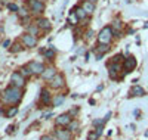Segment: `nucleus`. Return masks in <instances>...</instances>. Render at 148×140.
I'll use <instances>...</instances> for the list:
<instances>
[{
	"label": "nucleus",
	"instance_id": "obj_1",
	"mask_svg": "<svg viewBox=\"0 0 148 140\" xmlns=\"http://www.w3.org/2000/svg\"><path fill=\"white\" fill-rule=\"evenodd\" d=\"M3 102L5 103H10V105H18V102L22 99V90L19 87L15 86H9L6 90L3 92Z\"/></svg>",
	"mask_w": 148,
	"mask_h": 140
},
{
	"label": "nucleus",
	"instance_id": "obj_2",
	"mask_svg": "<svg viewBox=\"0 0 148 140\" xmlns=\"http://www.w3.org/2000/svg\"><path fill=\"white\" fill-rule=\"evenodd\" d=\"M113 28L111 27H104L101 31H99V34H98V40H99V43H102V44H110V41H111V39H113Z\"/></svg>",
	"mask_w": 148,
	"mask_h": 140
},
{
	"label": "nucleus",
	"instance_id": "obj_3",
	"mask_svg": "<svg viewBox=\"0 0 148 140\" xmlns=\"http://www.w3.org/2000/svg\"><path fill=\"white\" fill-rule=\"evenodd\" d=\"M10 83H12V86L22 88L24 86H25V77H22L19 71L18 72H14V74L10 75Z\"/></svg>",
	"mask_w": 148,
	"mask_h": 140
},
{
	"label": "nucleus",
	"instance_id": "obj_4",
	"mask_svg": "<svg viewBox=\"0 0 148 140\" xmlns=\"http://www.w3.org/2000/svg\"><path fill=\"white\" fill-rule=\"evenodd\" d=\"M136 58L133 56H127L125 60H123V69H125V72H130L133 71L135 68H136Z\"/></svg>",
	"mask_w": 148,
	"mask_h": 140
},
{
	"label": "nucleus",
	"instance_id": "obj_5",
	"mask_svg": "<svg viewBox=\"0 0 148 140\" xmlns=\"http://www.w3.org/2000/svg\"><path fill=\"white\" fill-rule=\"evenodd\" d=\"M71 121H73V115H71V113H62V115H59L55 120V124L59 125V127H68V124Z\"/></svg>",
	"mask_w": 148,
	"mask_h": 140
},
{
	"label": "nucleus",
	"instance_id": "obj_6",
	"mask_svg": "<svg viewBox=\"0 0 148 140\" xmlns=\"http://www.w3.org/2000/svg\"><path fill=\"white\" fill-rule=\"evenodd\" d=\"M22 43L25 47H36L37 46V35H33V34H24L22 35Z\"/></svg>",
	"mask_w": 148,
	"mask_h": 140
},
{
	"label": "nucleus",
	"instance_id": "obj_7",
	"mask_svg": "<svg viewBox=\"0 0 148 140\" xmlns=\"http://www.w3.org/2000/svg\"><path fill=\"white\" fill-rule=\"evenodd\" d=\"M28 68L31 69V72H33L34 75H42V74H43V71L46 69V68H45V65H43L42 62H36V60L28 63Z\"/></svg>",
	"mask_w": 148,
	"mask_h": 140
},
{
	"label": "nucleus",
	"instance_id": "obj_8",
	"mask_svg": "<svg viewBox=\"0 0 148 140\" xmlns=\"http://www.w3.org/2000/svg\"><path fill=\"white\" fill-rule=\"evenodd\" d=\"M64 84H65V80H64V77L61 74H56L55 77L49 81V86H51L52 88H62Z\"/></svg>",
	"mask_w": 148,
	"mask_h": 140
},
{
	"label": "nucleus",
	"instance_id": "obj_9",
	"mask_svg": "<svg viewBox=\"0 0 148 140\" xmlns=\"http://www.w3.org/2000/svg\"><path fill=\"white\" fill-rule=\"evenodd\" d=\"M28 6L33 10V14H42V10L45 9L42 0H28Z\"/></svg>",
	"mask_w": 148,
	"mask_h": 140
},
{
	"label": "nucleus",
	"instance_id": "obj_10",
	"mask_svg": "<svg viewBox=\"0 0 148 140\" xmlns=\"http://www.w3.org/2000/svg\"><path fill=\"white\" fill-rule=\"evenodd\" d=\"M55 137L58 140H71V131L67 127H64V128H59L55 131Z\"/></svg>",
	"mask_w": 148,
	"mask_h": 140
},
{
	"label": "nucleus",
	"instance_id": "obj_11",
	"mask_svg": "<svg viewBox=\"0 0 148 140\" xmlns=\"http://www.w3.org/2000/svg\"><path fill=\"white\" fill-rule=\"evenodd\" d=\"M40 102L43 105H51L52 96H51V93H49L47 88H42V92H40Z\"/></svg>",
	"mask_w": 148,
	"mask_h": 140
},
{
	"label": "nucleus",
	"instance_id": "obj_12",
	"mask_svg": "<svg viewBox=\"0 0 148 140\" xmlns=\"http://www.w3.org/2000/svg\"><path fill=\"white\" fill-rule=\"evenodd\" d=\"M37 24V27H39L40 30H43V31H49L52 28V25H51V22H49L47 19H45V18H42V19H39L36 22Z\"/></svg>",
	"mask_w": 148,
	"mask_h": 140
},
{
	"label": "nucleus",
	"instance_id": "obj_13",
	"mask_svg": "<svg viewBox=\"0 0 148 140\" xmlns=\"http://www.w3.org/2000/svg\"><path fill=\"white\" fill-rule=\"evenodd\" d=\"M121 68V65L120 63H116V62H113V65H110V77L111 78H114V80H117V72H119V69Z\"/></svg>",
	"mask_w": 148,
	"mask_h": 140
},
{
	"label": "nucleus",
	"instance_id": "obj_14",
	"mask_svg": "<svg viewBox=\"0 0 148 140\" xmlns=\"http://www.w3.org/2000/svg\"><path fill=\"white\" fill-rule=\"evenodd\" d=\"M55 75H56V71H55L53 68H46V69L43 71V74H42V77H43L45 80H47V81H51Z\"/></svg>",
	"mask_w": 148,
	"mask_h": 140
},
{
	"label": "nucleus",
	"instance_id": "obj_15",
	"mask_svg": "<svg viewBox=\"0 0 148 140\" xmlns=\"http://www.w3.org/2000/svg\"><path fill=\"white\" fill-rule=\"evenodd\" d=\"M130 96H145V90L141 86H133L130 90Z\"/></svg>",
	"mask_w": 148,
	"mask_h": 140
},
{
	"label": "nucleus",
	"instance_id": "obj_16",
	"mask_svg": "<svg viewBox=\"0 0 148 140\" xmlns=\"http://www.w3.org/2000/svg\"><path fill=\"white\" fill-rule=\"evenodd\" d=\"M82 7L86 10V14H92V12L95 10V3H92V2H89V0H86V2H83V5H82Z\"/></svg>",
	"mask_w": 148,
	"mask_h": 140
},
{
	"label": "nucleus",
	"instance_id": "obj_17",
	"mask_svg": "<svg viewBox=\"0 0 148 140\" xmlns=\"http://www.w3.org/2000/svg\"><path fill=\"white\" fill-rule=\"evenodd\" d=\"M73 12L76 14V16H77L79 19H84L86 16H88V14H86V10H84L83 7H76Z\"/></svg>",
	"mask_w": 148,
	"mask_h": 140
},
{
	"label": "nucleus",
	"instance_id": "obj_18",
	"mask_svg": "<svg viewBox=\"0 0 148 140\" xmlns=\"http://www.w3.org/2000/svg\"><path fill=\"white\" fill-rule=\"evenodd\" d=\"M43 55H45V58H46L47 60H52V58L55 56V49H53V47H49L47 50L45 49V52H43Z\"/></svg>",
	"mask_w": 148,
	"mask_h": 140
},
{
	"label": "nucleus",
	"instance_id": "obj_19",
	"mask_svg": "<svg viewBox=\"0 0 148 140\" xmlns=\"http://www.w3.org/2000/svg\"><path fill=\"white\" fill-rule=\"evenodd\" d=\"M19 72H21L22 77H30V75H33V72H31V69L28 68V65H27V67H22V68L19 69Z\"/></svg>",
	"mask_w": 148,
	"mask_h": 140
},
{
	"label": "nucleus",
	"instance_id": "obj_20",
	"mask_svg": "<svg viewBox=\"0 0 148 140\" xmlns=\"http://www.w3.org/2000/svg\"><path fill=\"white\" fill-rule=\"evenodd\" d=\"M108 50H110V44H102V43H99V46H98V52H99L101 55L107 53Z\"/></svg>",
	"mask_w": 148,
	"mask_h": 140
},
{
	"label": "nucleus",
	"instance_id": "obj_21",
	"mask_svg": "<svg viewBox=\"0 0 148 140\" xmlns=\"http://www.w3.org/2000/svg\"><path fill=\"white\" fill-rule=\"evenodd\" d=\"M39 27H37V24L36 25H30V27L27 28V31H28V34H33V35H37L39 34Z\"/></svg>",
	"mask_w": 148,
	"mask_h": 140
},
{
	"label": "nucleus",
	"instance_id": "obj_22",
	"mask_svg": "<svg viewBox=\"0 0 148 140\" xmlns=\"http://www.w3.org/2000/svg\"><path fill=\"white\" fill-rule=\"evenodd\" d=\"M15 113H18V106H12L10 109L6 111V117H8V118H12Z\"/></svg>",
	"mask_w": 148,
	"mask_h": 140
},
{
	"label": "nucleus",
	"instance_id": "obj_23",
	"mask_svg": "<svg viewBox=\"0 0 148 140\" xmlns=\"http://www.w3.org/2000/svg\"><path fill=\"white\" fill-rule=\"evenodd\" d=\"M113 31H116V34H120V30H121V22L120 21H114L113 22Z\"/></svg>",
	"mask_w": 148,
	"mask_h": 140
},
{
	"label": "nucleus",
	"instance_id": "obj_24",
	"mask_svg": "<svg viewBox=\"0 0 148 140\" xmlns=\"http://www.w3.org/2000/svg\"><path fill=\"white\" fill-rule=\"evenodd\" d=\"M64 99H65V94H59L56 99H53V105L55 106H58V105H61L64 102Z\"/></svg>",
	"mask_w": 148,
	"mask_h": 140
},
{
	"label": "nucleus",
	"instance_id": "obj_25",
	"mask_svg": "<svg viewBox=\"0 0 148 140\" xmlns=\"http://www.w3.org/2000/svg\"><path fill=\"white\" fill-rule=\"evenodd\" d=\"M21 50H22L21 44H19V43H15L14 46H12V49H10V52H12V53H16V52H21Z\"/></svg>",
	"mask_w": 148,
	"mask_h": 140
},
{
	"label": "nucleus",
	"instance_id": "obj_26",
	"mask_svg": "<svg viewBox=\"0 0 148 140\" xmlns=\"http://www.w3.org/2000/svg\"><path fill=\"white\" fill-rule=\"evenodd\" d=\"M98 137H99V134H98L96 131H90L88 134V140H98Z\"/></svg>",
	"mask_w": 148,
	"mask_h": 140
},
{
	"label": "nucleus",
	"instance_id": "obj_27",
	"mask_svg": "<svg viewBox=\"0 0 148 140\" xmlns=\"http://www.w3.org/2000/svg\"><path fill=\"white\" fill-rule=\"evenodd\" d=\"M77 127H79V125H77V122H76V121H71V122L68 124V127H67V128H68L70 131H74V130L77 128Z\"/></svg>",
	"mask_w": 148,
	"mask_h": 140
},
{
	"label": "nucleus",
	"instance_id": "obj_28",
	"mask_svg": "<svg viewBox=\"0 0 148 140\" xmlns=\"http://www.w3.org/2000/svg\"><path fill=\"white\" fill-rule=\"evenodd\" d=\"M8 9L9 10H14V12H19L18 5H14V3H8Z\"/></svg>",
	"mask_w": 148,
	"mask_h": 140
},
{
	"label": "nucleus",
	"instance_id": "obj_29",
	"mask_svg": "<svg viewBox=\"0 0 148 140\" xmlns=\"http://www.w3.org/2000/svg\"><path fill=\"white\" fill-rule=\"evenodd\" d=\"M19 16H22V18H25V16H28V12H27V9H19Z\"/></svg>",
	"mask_w": 148,
	"mask_h": 140
},
{
	"label": "nucleus",
	"instance_id": "obj_30",
	"mask_svg": "<svg viewBox=\"0 0 148 140\" xmlns=\"http://www.w3.org/2000/svg\"><path fill=\"white\" fill-rule=\"evenodd\" d=\"M77 21H79V18H77V16H76V14L73 12V15L70 16V22H71V24H76Z\"/></svg>",
	"mask_w": 148,
	"mask_h": 140
},
{
	"label": "nucleus",
	"instance_id": "obj_31",
	"mask_svg": "<svg viewBox=\"0 0 148 140\" xmlns=\"http://www.w3.org/2000/svg\"><path fill=\"white\" fill-rule=\"evenodd\" d=\"M123 59V55H116L114 58H113V62H116V63H119L120 60Z\"/></svg>",
	"mask_w": 148,
	"mask_h": 140
},
{
	"label": "nucleus",
	"instance_id": "obj_32",
	"mask_svg": "<svg viewBox=\"0 0 148 140\" xmlns=\"http://www.w3.org/2000/svg\"><path fill=\"white\" fill-rule=\"evenodd\" d=\"M42 140H58L56 137H52V136H43Z\"/></svg>",
	"mask_w": 148,
	"mask_h": 140
},
{
	"label": "nucleus",
	"instance_id": "obj_33",
	"mask_svg": "<svg viewBox=\"0 0 148 140\" xmlns=\"http://www.w3.org/2000/svg\"><path fill=\"white\" fill-rule=\"evenodd\" d=\"M9 46H10V41H9V40H6V41L3 43V47L6 49V47H9Z\"/></svg>",
	"mask_w": 148,
	"mask_h": 140
},
{
	"label": "nucleus",
	"instance_id": "obj_34",
	"mask_svg": "<svg viewBox=\"0 0 148 140\" xmlns=\"http://www.w3.org/2000/svg\"><path fill=\"white\" fill-rule=\"evenodd\" d=\"M92 34H93L92 31H88V34H86V35H88V37H89V39H90V37H92Z\"/></svg>",
	"mask_w": 148,
	"mask_h": 140
},
{
	"label": "nucleus",
	"instance_id": "obj_35",
	"mask_svg": "<svg viewBox=\"0 0 148 140\" xmlns=\"http://www.w3.org/2000/svg\"><path fill=\"white\" fill-rule=\"evenodd\" d=\"M89 2H92V3H95V2H96V0H89Z\"/></svg>",
	"mask_w": 148,
	"mask_h": 140
}]
</instances>
